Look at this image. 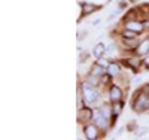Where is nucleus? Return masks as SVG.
<instances>
[{"label": "nucleus", "instance_id": "nucleus-1", "mask_svg": "<svg viewBox=\"0 0 149 140\" xmlns=\"http://www.w3.org/2000/svg\"><path fill=\"white\" fill-rule=\"evenodd\" d=\"M148 109H149V95H148V91L143 88V90H140L139 93H136V95H134L133 110L139 112V113H143Z\"/></svg>", "mask_w": 149, "mask_h": 140}, {"label": "nucleus", "instance_id": "nucleus-2", "mask_svg": "<svg viewBox=\"0 0 149 140\" xmlns=\"http://www.w3.org/2000/svg\"><path fill=\"white\" fill-rule=\"evenodd\" d=\"M81 91H82V97L86 104H94L98 100V91L94 88L93 84H90L88 81H85L81 84Z\"/></svg>", "mask_w": 149, "mask_h": 140}, {"label": "nucleus", "instance_id": "nucleus-3", "mask_svg": "<svg viewBox=\"0 0 149 140\" xmlns=\"http://www.w3.org/2000/svg\"><path fill=\"white\" fill-rule=\"evenodd\" d=\"M84 134L86 139H98L100 136H98V125H93V124H88V125H85L84 127Z\"/></svg>", "mask_w": 149, "mask_h": 140}, {"label": "nucleus", "instance_id": "nucleus-4", "mask_svg": "<svg viewBox=\"0 0 149 140\" xmlns=\"http://www.w3.org/2000/svg\"><path fill=\"white\" fill-rule=\"evenodd\" d=\"M93 115H94V110H91V109H81L79 112H78V122H81V124H86V122H90L91 121V118H93Z\"/></svg>", "mask_w": 149, "mask_h": 140}, {"label": "nucleus", "instance_id": "nucleus-5", "mask_svg": "<svg viewBox=\"0 0 149 140\" xmlns=\"http://www.w3.org/2000/svg\"><path fill=\"white\" fill-rule=\"evenodd\" d=\"M109 97L112 100V103H115V101H122V91H121V88L116 86V85H112L110 91H109Z\"/></svg>", "mask_w": 149, "mask_h": 140}, {"label": "nucleus", "instance_id": "nucleus-6", "mask_svg": "<svg viewBox=\"0 0 149 140\" xmlns=\"http://www.w3.org/2000/svg\"><path fill=\"white\" fill-rule=\"evenodd\" d=\"M125 29H128V30H131V31H134V33H142L143 31V29H145V25L142 24V22H139V21H127L125 22Z\"/></svg>", "mask_w": 149, "mask_h": 140}, {"label": "nucleus", "instance_id": "nucleus-7", "mask_svg": "<svg viewBox=\"0 0 149 140\" xmlns=\"http://www.w3.org/2000/svg\"><path fill=\"white\" fill-rule=\"evenodd\" d=\"M136 52H137L139 55H142V57H145V55L149 54V37H148L146 40H142V42L137 45V48H136Z\"/></svg>", "mask_w": 149, "mask_h": 140}, {"label": "nucleus", "instance_id": "nucleus-8", "mask_svg": "<svg viewBox=\"0 0 149 140\" xmlns=\"http://www.w3.org/2000/svg\"><path fill=\"white\" fill-rule=\"evenodd\" d=\"M82 12H81V17H86L88 14H93V12L98 10L100 6H95V5H91V3H82Z\"/></svg>", "mask_w": 149, "mask_h": 140}, {"label": "nucleus", "instance_id": "nucleus-9", "mask_svg": "<svg viewBox=\"0 0 149 140\" xmlns=\"http://www.w3.org/2000/svg\"><path fill=\"white\" fill-rule=\"evenodd\" d=\"M106 54V46L103 45V43H97L95 46H94V49H93V55L98 60L100 57H103Z\"/></svg>", "mask_w": 149, "mask_h": 140}, {"label": "nucleus", "instance_id": "nucleus-10", "mask_svg": "<svg viewBox=\"0 0 149 140\" xmlns=\"http://www.w3.org/2000/svg\"><path fill=\"white\" fill-rule=\"evenodd\" d=\"M106 70L110 76H118L121 73V67H119V64H116V63H110Z\"/></svg>", "mask_w": 149, "mask_h": 140}, {"label": "nucleus", "instance_id": "nucleus-11", "mask_svg": "<svg viewBox=\"0 0 149 140\" xmlns=\"http://www.w3.org/2000/svg\"><path fill=\"white\" fill-rule=\"evenodd\" d=\"M90 73H91V75L98 76V78H102V76L104 75V67H102L100 64H94V66H93V69L90 70Z\"/></svg>", "mask_w": 149, "mask_h": 140}, {"label": "nucleus", "instance_id": "nucleus-12", "mask_svg": "<svg viewBox=\"0 0 149 140\" xmlns=\"http://www.w3.org/2000/svg\"><path fill=\"white\" fill-rule=\"evenodd\" d=\"M121 109H122V101H115V103H112V112H113L115 118L121 113Z\"/></svg>", "mask_w": 149, "mask_h": 140}, {"label": "nucleus", "instance_id": "nucleus-13", "mask_svg": "<svg viewBox=\"0 0 149 140\" xmlns=\"http://www.w3.org/2000/svg\"><path fill=\"white\" fill-rule=\"evenodd\" d=\"M122 34H124V37H125V39H133V37H137V33H134V31H131V30H128V29H125V31H124Z\"/></svg>", "mask_w": 149, "mask_h": 140}, {"label": "nucleus", "instance_id": "nucleus-14", "mask_svg": "<svg viewBox=\"0 0 149 140\" xmlns=\"http://www.w3.org/2000/svg\"><path fill=\"white\" fill-rule=\"evenodd\" d=\"M97 64H100L102 67H104V69H107V66L110 64V63L106 60V58H103V57H100V58H98V61H97Z\"/></svg>", "mask_w": 149, "mask_h": 140}, {"label": "nucleus", "instance_id": "nucleus-15", "mask_svg": "<svg viewBox=\"0 0 149 140\" xmlns=\"http://www.w3.org/2000/svg\"><path fill=\"white\" fill-rule=\"evenodd\" d=\"M127 63H130L133 67H139V66H140V61L136 60V58H130V60H127Z\"/></svg>", "mask_w": 149, "mask_h": 140}, {"label": "nucleus", "instance_id": "nucleus-16", "mask_svg": "<svg viewBox=\"0 0 149 140\" xmlns=\"http://www.w3.org/2000/svg\"><path fill=\"white\" fill-rule=\"evenodd\" d=\"M106 52H107V55H112V54H115V48H113V45H110L107 49H106Z\"/></svg>", "mask_w": 149, "mask_h": 140}, {"label": "nucleus", "instance_id": "nucleus-17", "mask_svg": "<svg viewBox=\"0 0 149 140\" xmlns=\"http://www.w3.org/2000/svg\"><path fill=\"white\" fill-rule=\"evenodd\" d=\"M124 6H127V3H125V2H121V3H119V8H121V9H122V8H124Z\"/></svg>", "mask_w": 149, "mask_h": 140}, {"label": "nucleus", "instance_id": "nucleus-18", "mask_svg": "<svg viewBox=\"0 0 149 140\" xmlns=\"http://www.w3.org/2000/svg\"><path fill=\"white\" fill-rule=\"evenodd\" d=\"M130 2H133V3H137V2H139V0H130Z\"/></svg>", "mask_w": 149, "mask_h": 140}]
</instances>
